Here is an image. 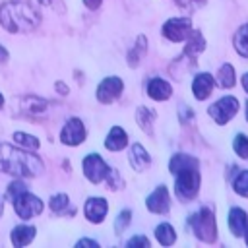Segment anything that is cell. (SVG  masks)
<instances>
[{
	"instance_id": "obj_7",
	"label": "cell",
	"mask_w": 248,
	"mask_h": 248,
	"mask_svg": "<svg viewBox=\"0 0 248 248\" xmlns=\"http://www.w3.org/2000/svg\"><path fill=\"white\" fill-rule=\"evenodd\" d=\"M190 33H192V21H190V17H170L163 25V37H167L172 43L186 41Z\"/></svg>"
},
{
	"instance_id": "obj_31",
	"label": "cell",
	"mask_w": 248,
	"mask_h": 248,
	"mask_svg": "<svg viewBox=\"0 0 248 248\" xmlns=\"http://www.w3.org/2000/svg\"><path fill=\"white\" fill-rule=\"evenodd\" d=\"M128 248H136V246H143V248H149V240L145 238V236H134V238H130L128 240V244H126Z\"/></svg>"
},
{
	"instance_id": "obj_15",
	"label": "cell",
	"mask_w": 248,
	"mask_h": 248,
	"mask_svg": "<svg viewBox=\"0 0 248 248\" xmlns=\"http://www.w3.org/2000/svg\"><path fill=\"white\" fill-rule=\"evenodd\" d=\"M147 93H149V97L155 99V101H165V99L170 97L172 87H170L165 79H161V78H153V79L147 83Z\"/></svg>"
},
{
	"instance_id": "obj_26",
	"label": "cell",
	"mask_w": 248,
	"mask_h": 248,
	"mask_svg": "<svg viewBox=\"0 0 248 248\" xmlns=\"http://www.w3.org/2000/svg\"><path fill=\"white\" fill-rule=\"evenodd\" d=\"M14 140H16V143L17 145H21V147H25V149H37L39 147V140L35 138V136H29V134H23V132H16L14 134Z\"/></svg>"
},
{
	"instance_id": "obj_41",
	"label": "cell",
	"mask_w": 248,
	"mask_h": 248,
	"mask_svg": "<svg viewBox=\"0 0 248 248\" xmlns=\"http://www.w3.org/2000/svg\"><path fill=\"white\" fill-rule=\"evenodd\" d=\"M2 209H4V205H2V200H0V217H2Z\"/></svg>"
},
{
	"instance_id": "obj_20",
	"label": "cell",
	"mask_w": 248,
	"mask_h": 248,
	"mask_svg": "<svg viewBox=\"0 0 248 248\" xmlns=\"http://www.w3.org/2000/svg\"><path fill=\"white\" fill-rule=\"evenodd\" d=\"M217 83L223 87V89H231L234 87L236 83V76H234V68L231 64H223L217 72Z\"/></svg>"
},
{
	"instance_id": "obj_1",
	"label": "cell",
	"mask_w": 248,
	"mask_h": 248,
	"mask_svg": "<svg viewBox=\"0 0 248 248\" xmlns=\"http://www.w3.org/2000/svg\"><path fill=\"white\" fill-rule=\"evenodd\" d=\"M0 170L16 176H37L43 170V161L31 155L29 149H16L12 145H0Z\"/></svg>"
},
{
	"instance_id": "obj_28",
	"label": "cell",
	"mask_w": 248,
	"mask_h": 248,
	"mask_svg": "<svg viewBox=\"0 0 248 248\" xmlns=\"http://www.w3.org/2000/svg\"><path fill=\"white\" fill-rule=\"evenodd\" d=\"M232 190H234L238 196L248 198V170H242V172L234 178V182H232Z\"/></svg>"
},
{
	"instance_id": "obj_9",
	"label": "cell",
	"mask_w": 248,
	"mask_h": 248,
	"mask_svg": "<svg viewBox=\"0 0 248 248\" xmlns=\"http://www.w3.org/2000/svg\"><path fill=\"white\" fill-rule=\"evenodd\" d=\"M122 87H124V83H122L120 78H116V76L105 78V79L99 83V87H97V99H99L101 103L108 105V103H112V101L122 93Z\"/></svg>"
},
{
	"instance_id": "obj_33",
	"label": "cell",
	"mask_w": 248,
	"mask_h": 248,
	"mask_svg": "<svg viewBox=\"0 0 248 248\" xmlns=\"http://www.w3.org/2000/svg\"><path fill=\"white\" fill-rule=\"evenodd\" d=\"M23 190H27V188H25V184L19 182V180H16V182L10 184V196H16V194H19V192H23Z\"/></svg>"
},
{
	"instance_id": "obj_8",
	"label": "cell",
	"mask_w": 248,
	"mask_h": 248,
	"mask_svg": "<svg viewBox=\"0 0 248 248\" xmlns=\"http://www.w3.org/2000/svg\"><path fill=\"white\" fill-rule=\"evenodd\" d=\"M108 167H107V163L97 155V153H93V155H87L85 159H83V174H85V178L89 180V182H93V184H99L101 180H105L107 178V174H108Z\"/></svg>"
},
{
	"instance_id": "obj_6",
	"label": "cell",
	"mask_w": 248,
	"mask_h": 248,
	"mask_svg": "<svg viewBox=\"0 0 248 248\" xmlns=\"http://www.w3.org/2000/svg\"><path fill=\"white\" fill-rule=\"evenodd\" d=\"M12 198H14V209L21 219H31L43 211V202L37 196L29 194L27 190H23Z\"/></svg>"
},
{
	"instance_id": "obj_10",
	"label": "cell",
	"mask_w": 248,
	"mask_h": 248,
	"mask_svg": "<svg viewBox=\"0 0 248 248\" xmlns=\"http://www.w3.org/2000/svg\"><path fill=\"white\" fill-rule=\"evenodd\" d=\"M60 140L66 145H78L85 140V128L79 118H70L60 132Z\"/></svg>"
},
{
	"instance_id": "obj_39",
	"label": "cell",
	"mask_w": 248,
	"mask_h": 248,
	"mask_svg": "<svg viewBox=\"0 0 248 248\" xmlns=\"http://www.w3.org/2000/svg\"><path fill=\"white\" fill-rule=\"evenodd\" d=\"M2 105H4V97H2V93H0V108H2Z\"/></svg>"
},
{
	"instance_id": "obj_27",
	"label": "cell",
	"mask_w": 248,
	"mask_h": 248,
	"mask_svg": "<svg viewBox=\"0 0 248 248\" xmlns=\"http://www.w3.org/2000/svg\"><path fill=\"white\" fill-rule=\"evenodd\" d=\"M232 149L240 159H248V136L246 134H236L232 141Z\"/></svg>"
},
{
	"instance_id": "obj_12",
	"label": "cell",
	"mask_w": 248,
	"mask_h": 248,
	"mask_svg": "<svg viewBox=\"0 0 248 248\" xmlns=\"http://www.w3.org/2000/svg\"><path fill=\"white\" fill-rule=\"evenodd\" d=\"M229 229L232 232V236H244L248 231V215L244 209L240 207H231L229 211Z\"/></svg>"
},
{
	"instance_id": "obj_16",
	"label": "cell",
	"mask_w": 248,
	"mask_h": 248,
	"mask_svg": "<svg viewBox=\"0 0 248 248\" xmlns=\"http://www.w3.org/2000/svg\"><path fill=\"white\" fill-rule=\"evenodd\" d=\"M126 143H128V134L120 126L110 128V132H108V136L105 140V147L110 149V151H120V149L126 147Z\"/></svg>"
},
{
	"instance_id": "obj_2",
	"label": "cell",
	"mask_w": 248,
	"mask_h": 248,
	"mask_svg": "<svg viewBox=\"0 0 248 248\" xmlns=\"http://www.w3.org/2000/svg\"><path fill=\"white\" fill-rule=\"evenodd\" d=\"M41 16L25 2H4L0 6V25L12 33L31 31L39 25Z\"/></svg>"
},
{
	"instance_id": "obj_34",
	"label": "cell",
	"mask_w": 248,
	"mask_h": 248,
	"mask_svg": "<svg viewBox=\"0 0 248 248\" xmlns=\"http://www.w3.org/2000/svg\"><path fill=\"white\" fill-rule=\"evenodd\" d=\"M101 2H103V0H83V4H85L89 10H97V8L101 6Z\"/></svg>"
},
{
	"instance_id": "obj_3",
	"label": "cell",
	"mask_w": 248,
	"mask_h": 248,
	"mask_svg": "<svg viewBox=\"0 0 248 248\" xmlns=\"http://www.w3.org/2000/svg\"><path fill=\"white\" fill-rule=\"evenodd\" d=\"M176 182H174V192L180 200L188 202L198 196L200 190V172H198V163L196 165H186L178 169L176 172Z\"/></svg>"
},
{
	"instance_id": "obj_19",
	"label": "cell",
	"mask_w": 248,
	"mask_h": 248,
	"mask_svg": "<svg viewBox=\"0 0 248 248\" xmlns=\"http://www.w3.org/2000/svg\"><path fill=\"white\" fill-rule=\"evenodd\" d=\"M33 236H35V229H33V227H27V225H19V227H16V229L12 231V242H14L16 246H25V244H29V242L33 240Z\"/></svg>"
},
{
	"instance_id": "obj_36",
	"label": "cell",
	"mask_w": 248,
	"mask_h": 248,
	"mask_svg": "<svg viewBox=\"0 0 248 248\" xmlns=\"http://www.w3.org/2000/svg\"><path fill=\"white\" fill-rule=\"evenodd\" d=\"M56 91H58L60 95H66V93H68V87H66L62 81H56Z\"/></svg>"
},
{
	"instance_id": "obj_30",
	"label": "cell",
	"mask_w": 248,
	"mask_h": 248,
	"mask_svg": "<svg viewBox=\"0 0 248 248\" xmlns=\"http://www.w3.org/2000/svg\"><path fill=\"white\" fill-rule=\"evenodd\" d=\"M130 217H132L130 209L120 211V213H118V217H116V223H114V231H116V232H122V231L130 225Z\"/></svg>"
},
{
	"instance_id": "obj_35",
	"label": "cell",
	"mask_w": 248,
	"mask_h": 248,
	"mask_svg": "<svg viewBox=\"0 0 248 248\" xmlns=\"http://www.w3.org/2000/svg\"><path fill=\"white\" fill-rule=\"evenodd\" d=\"M78 246H91V248H97L99 244L95 240H89V238H83V240H78Z\"/></svg>"
},
{
	"instance_id": "obj_21",
	"label": "cell",
	"mask_w": 248,
	"mask_h": 248,
	"mask_svg": "<svg viewBox=\"0 0 248 248\" xmlns=\"http://www.w3.org/2000/svg\"><path fill=\"white\" fill-rule=\"evenodd\" d=\"M234 50L240 56L248 58V23L240 25L238 31L234 33Z\"/></svg>"
},
{
	"instance_id": "obj_11",
	"label": "cell",
	"mask_w": 248,
	"mask_h": 248,
	"mask_svg": "<svg viewBox=\"0 0 248 248\" xmlns=\"http://www.w3.org/2000/svg\"><path fill=\"white\" fill-rule=\"evenodd\" d=\"M145 205L151 213H167L170 207V198H169L167 186H157L155 192L149 194V198L145 200Z\"/></svg>"
},
{
	"instance_id": "obj_43",
	"label": "cell",
	"mask_w": 248,
	"mask_h": 248,
	"mask_svg": "<svg viewBox=\"0 0 248 248\" xmlns=\"http://www.w3.org/2000/svg\"><path fill=\"white\" fill-rule=\"evenodd\" d=\"M244 236H246V244H248V231H246V234H244Z\"/></svg>"
},
{
	"instance_id": "obj_42",
	"label": "cell",
	"mask_w": 248,
	"mask_h": 248,
	"mask_svg": "<svg viewBox=\"0 0 248 248\" xmlns=\"http://www.w3.org/2000/svg\"><path fill=\"white\" fill-rule=\"evenodd\" d=\"M246 120H248V101H246Z\"/></svg>"
},
{
	"instance_id": "obj_5",
	"label": "cell",
	"mask_w": 248,
	"mask_h": 248,
	"mask_svg": "<svg viewBox=\"0 0 248 248\" xmlns=\"http://www.w3.org/2000/svg\"><path fill=\"white\" fill-rule=\"evenodd\" d=\"M207 112H209V116L217 122V124H227L236 112H238V99L236 97H232V95H225V97H221L219 101H215L209 108H207Z\"/></svg>"
},
{
	"instance_id": "obj_29",
	"label": "cell",
	"mask_w": 248,
	"mask_h": 248,
	"mask_svg": "<svg viewBox=\"0 0 248 248\" xmlns=\"http://www.w3.org/2000/svg\"><path fill=\"white\" fill-rule=\"evenodd\" d=\"M48 205H50V209H52L54 213H60V211H64V209L68 207V196H66V194H56V196L50 198Z\"/></svg>"
},
{
	"instance_id": "obj_18",
	"label": "cell",
	"mask_w": 248,
	"mask_h": 248,
	"mask_svg": "<svg viewBox=\"0 0 248 248\" xmlns=\"http://www.w3.org/2000/svg\"><path fill=\"white\" fill-rule=\"evenodd\" d=\"M203 48H205V41H203L202 33H200V31H192V33L188 35V43H186L184 54L190 56V58H196Z\"/></svg>"
},
{
	"instance_id": "obj_4",
	"label": "cell",
	"mask_w": 248,
	"mask_h": 248,
	"mask_svg": "<svg viewBox=\"0 0 248 248\" xmlns=\"http://www.w3.org/2000/svg\"><path fill=\"white\" fill-rule=\"evenodd\" d=\"M188 225L192 227L194 234L202 242H215V238H217V223H215L213 211L209 207H202L194 215H190Z\"/></svg>"
},
{
	"instance_id": "obj_23",
	"label": "cell",
	"mask_w": 248,
	"mask_h": 248,
	"mask_svg": "<svg viewBox=\"0 0 248 248\" xmlns=\"http://www.w3.org/2000/svg\"><path fill=\"white\" fill-rule=\"evenodd\" d=\"M155 236H157V240H159L163 246H170V244H174V240H176V232H174V229H172L169 223H161V225L155 229Z\"/></svg>"
},
{
	"instance_id": "obj_14",
	"label": "cell",
	"mask_w": 248,
	"mask_h": 248,
	"mask_svg": "<svg viewBox=\"0 0 248 248\" xmlns=\"http://www.w3.org/2000/svg\"><path fill=\"white\" fill-rule=\"evenodd\" d=\"M107 202L103 198H89L85 202V217L91 221V223H101L107 215Z\"/></svg>"
},
{
	"instance_id": "obj_37",
	"label": "cell",
	"mask_w": 248,
	"mask_h": 248,
	"mask_svg": "<svg viewBox=\"0 0 248 248\" xmlns=\"http://www.w3.org/2000/svg\"><path fill=\"white\" fill-rule=\"evenodd\" d=\"M242 87H244V91L248 93V72L242 76Z\"/></svg>"
},
{
	"instance_id": "obj_17",
	"label": "cell",
	"mask_w": 248,
	"mask_h": 248,
	"mask_svg": "<svg viewBox=\"0 0 248 248\" xmlns=\"http://www.w3.org/2000/svg\"><path fill=\"white\" fill-rule=\"evenodd\" d=\"M130 163H132V167H134L136 170H143V169L149 167L151 157L147 155V151H145L140 143H134L132 149H130Z\"/></svg>"
},
{
	"instance_id": "obj_13",
	"label": "cell",
	"mask_w": 248,
	"mask_h": 248,
	"mask_svg": "<svg viewBox=\"0 0 248 248\" xmlns=\"http://www.w3.org/2000/svg\"><path fill=\"white\" fill-rule=\"evenodd\" d=\"M211 89H213V76L203 72V74H198L192 81V93L198 101H203L211 95Z\"/></svg>"
},
{
	"instance_id": "obj_25",
	"label": "cell",
	"mask_w": 248,
	"mask_h": 248,
	"mask_svg": "<svg viewBox=\"0 0 248 248\" xmlns=\"http://www.w3.org/2000/svg\"><path fill=\"white\" fill-rule=\"evenodd\" d=\"M196 163H198L196 157L184 155V153H176V155H172V159L169 161V169H170V172L174 174L178 169H182V167H186V165H196Z\"/></svg>"
},
{
	"instance_id": "obj_32",
	"label": "cell",
	"mask_w": 248,
	"mask_h": 248,
	"mask_svg": "<svg viewBox=\"0 0 248 248\" xmlns=\"http://www.w3.org/2000/svg\"><path fill=\"white\" fill-rule=\"evenodd\" d=\"M107 184H108L112 190H116V188L120 186V178H118V172H116V170H108V174H107Z\"/></svg>"
},
{
	"instance_id": "obj_38",
	"label": "cell",
	"mask_w": 248,
	"mask_h": 248,
	"mask_svg": "<svg viewBox=\"0 0 248 248\" xmlns=\"http://www.w3.org/2000/svg\"><path fill=\"white\" fill-rule=\"evenodd\" d=\"M0 60H8V52L2 46H0Z\"/></svg>"
},
{
	"instance_id": "obj_22",
	"label": "cell",
	"mask_w": 248,
	"mask_h": 248,
	"mask_svg": "<svg viewBox=\"0 0 248 248\" xmlns=\"http://www.w3.org/2000/svg\"><path fill=\"white\" fill-rule=\"evenodd\" d=\"M145 50H147V41H145V37H143V35H140V37L136 39L134 48L128 52V64H130L132 68H134V66H138V62L143 58Z\"/></svg>"
},
{
	"instance_id": "obj_40",
	"label": "cell",
	"mask_w": 248,
	"mask_h": 248,
	"mask_svg": "<svg viewBox=\"0 0 248 248\" xmlns=\"http://www.w3.org/2000/svg\"><path fill=\"white\" fill-rule=\"evenodd\" d=\"M41 4H50V0H39Z\"/></svg>"
},
{
	"instance_id": "obj_24",
	"label": "cell",
	"mask_w": 248,
	"mask_h": 248,
	"mask_svg": "<svg viewBox=\"0 0 248 248\" xmlns=\"http://www.w3.org/2000/svg\"><path fill=\"white\" fill-rule=\"evenodd\" d=\"M153 118H155V114H153V110H149L147 107H140L138 112H136L138 124H140L141 130L147 132V134H151V122H153Z\"/></svg>"
}]
</instances>
